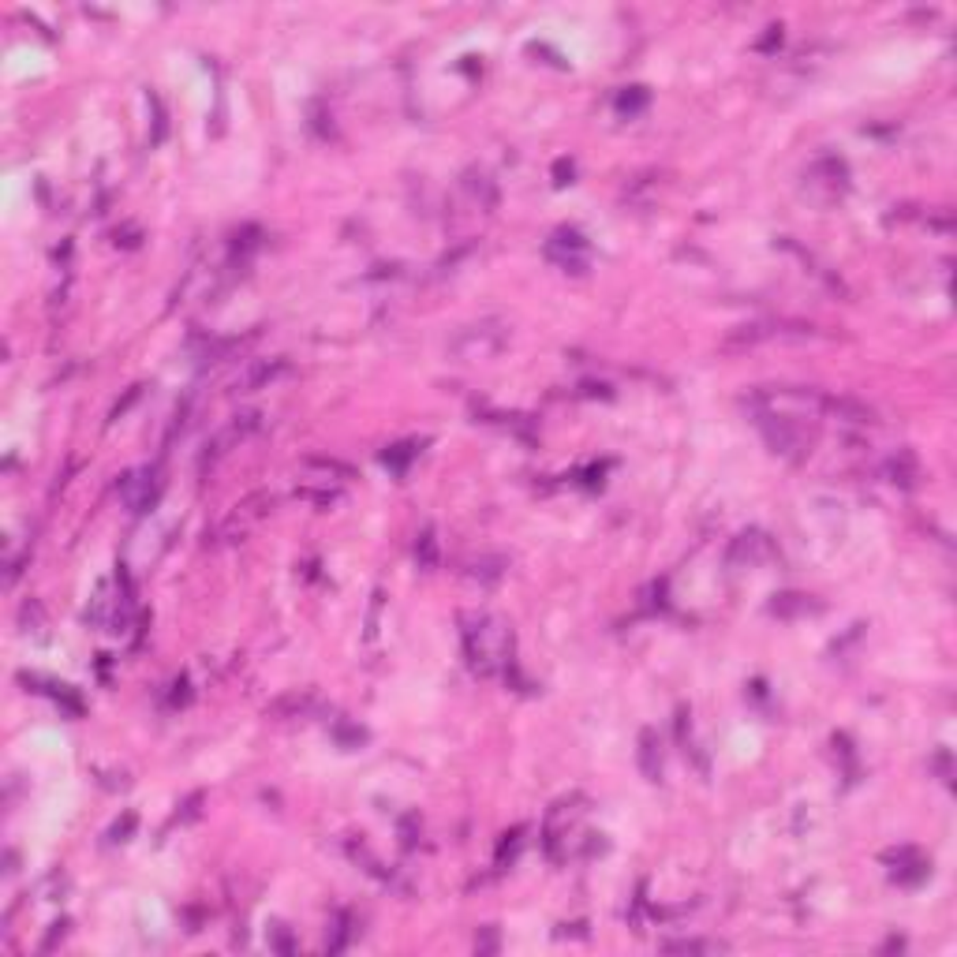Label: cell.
I'll list each match as a JSON object with an SVG mask.
<instances>
[{
    "label": "cell",
    "instance_id": "cell-1",
    "mask_svg": "<svg viewBox=\"0 0 957 957\" xmlns=\"http://www.w3.org/2000/svg\"><path fill=\"white\" fill-rule=\"evenodd\" d=\"M464 654L479 677L513 670V625L498 613H464Z\"/></svg>",
    "mask_w": 957,
    "mask_h": 957
},
{
    "label": "cell",
    "instance_id": "cell-2",
    "mask_svg": "<svg viewBox=\"0 0 957 957\" xmlns=\"http://www.w3.org/2000/svg\"><path fill=\"white\" fill-rule=\"evenodd\" d=\"M273 513V494L269 491H254L244 501L232 505V513L221 520V527L214 531V543H244L254 527H259L266 517Z\"/></svg>",
    "mask_w": 957,
    "mask_h": 957
},
{
    "label": "cell",
    "instance_id": "cell-3",
    "mask_svg": "<svg viewBox=\"0 0 957 957\" xmlns=\"http://www.w3.org/2000/svg\"><path fill=\"white\" fill-rule=\"evenodd\" d=\"M505 326L498 322H479V326H464L453 340H449V352L460 359V363H483V359H494L501 348H505Z\"/></svg>",
    "mask_w": 957,
    "mask_h": 957
},
{
    "label": "cell",
    "instance_id": "cell-4",
    "mask_svg": "<svg viewBox=\"0 0 957 957\" xmlns=\"http://www.w3.org/2000/svg\"><path fill=\"white\" fill-rule=\"evenodd\" d=\"M116 494L132 513H150L161 498V479L154 467H132V472H124L116 479Z\"/></svg>",
    "mask_w": 957,
    "mask_h": 957
},
{
    "label": "cell",
    "instance_id": "cell-5",
    "mask_svg": "<svg viewBox=\"0 0 957 957\" xmlns=\"http://www.w3.org/2000/svg\"><path fill=\"white\" fill-rule=\"evenodd\" d=\"M546 259L554 262L558 269H565V273H587V266H591V247H587V240L580 236V232H572V228H558L554 236L546 240Z\"/></svg>",
    "mask_w": 957,
    "mask_h": 957
},
{
    "label": "cell",
    "instance_id": "cell-6",
    "mask_svg": "<svg viewBox=\"0 0 957 957\" xmlns=\"http://www.w3.org/2000/svg\"><path fill=\"white\" fill-rule=\"evenodd\" d=\"M259 427H262V415H259V412H244V415H236V419H232V423H228V427H225V431H221L214 441L206 445L202 464H214V460H221L228 449H236V445H240V441H247V438H251L254 431H259Z\"/></svg>",
    "mask_w": 957,
    "mask_h": 957
},
{
    "label": "cell",
    "instance_id": "cell-7",
    "mask_svg": "<svg viewBox=\"0 0 957 957\" xmlns=\"http://www.w3.org/2000/svg\"><path fill=\"white\" fill-rule=\"evenodd\" d=\"M288 374V363L285 359H251V363L232 378V393H259V389H269L278 378Z\"/></svg>",
    "mask_w": 957,
    "mask_h": 957
},
{
    "label": "cell",
    "instance_id": "cell-8",
    "mask_svg": "<svg viewBox=\"0 0 957 957\" xmlns=\"http://www.w3.org/2000/svg\"><path fill=\"white\" fill-rule=\"evenodd\" d=\"M804 180H807V184H804V187H807V195H812L816 187H826V191H823V202H834V199L842 195V191L849 187V168H845L838 158H819L812 168H807V176H804Z\"/></svg>",
    "mask_w": 957,
    "mask_h": 957
},
{
    "label": "cell",
    "instance_id": "cell-9",
    "mask_svg": "<svg viewBox=\"0 0 957 957\" xmlns=\"http://www.w3.org/2000/svg\"><path fill=\"white\" fill-rule=\"evenodd\" d=\"M771 554V539L763 535V531H740V535L733 539V546H730V568H737V565H756L759 558H767Z\"/></svg>",
    "mask_w": 957,
    "mask_h": 957
},
{
    "label": "cell",
    "instance_id": "cell-10",
    "mask_svg": "<svg viewBox=\"0 0 957 957\" xmlns=\"http://www.w3.org/2000/svg\"><path fill=\"white\" fill-rule=\"evenodd\" d=\"M883 475L894 483V486H905V491H912V486L920 483V460L912 457V449H898L894 457L883 464Z\"/></svg>",
    "mask_w": 957,
    "mask_h": 957
},
{
    "label": "cell",
    "instance_id": "cell-11",
    "mask_svg": "<svg viewBox=\"0 0 957 957\" xmlns=\"http://www.w3.org/2000/svg\"><path fill=\"white\" fill-rule=\"evenodd\" d=\"M823 408L831 412V415H838L842 423H849V427H867V423L876 419L867 404H860L853 397H823Z\"/></svg>",
    "mask_w": 957,
    "mask_h": 957
},
{
    "label": "cell",
    "instance_id": "cell-12",
    "mask_svg": "<svg viewBox=\"0 0 957 957\" xmlns=\"http://www.w3.org/2000/svg\"><path fill=\"white\" fill-rule=\"evenodd\" d=\"M300 467H303V472H307L314 483H322V486L352 479V467H348V464H340V460H329V457H307Z\"/></svg>",
    "mask_w": 957,
    "mask_h": 957
},
{
    "label": "cell",
    "instance_id": "cell-13",
    "mask_svg": "<svg viewBox=\"0 0 957 957\" xmlns=\"http://www.w3.org/2000/svg\"><path fill=\"white\" fill-rule=\"evenodd\" d=\"M819 602H812V594H800V591H785V594H774L771 602V613L774 618H807V613H816Z\"/></svg>",
    "mask_w": 957,
    "mask_h": 957
},
{
    "label": "cell",
    "instance_id": "cell-14",
    "mask_svg": "<svg viewBox=\"0 0 957 957\" xmlns=\"http://www.w3.org/2000/svg\"><path fill=\"white\" fill-rule=\"evenodd\" d=\"M640 771L647 782H658L662 778V744H658V733L654 730H644L640 733Z\"/></svg>",
    "mask_w": 957,
    "mask_h": 957
},
{
    "label": "cell",
    "instance_id": "cell-15",
    "mask_svg": "<svg viewBox=\"0 0 957 957\" xmlns=\"http://www.w3.org/2000/svg\"><path fill=\"white\" fill-rule=\"evenodd\" d=\"M464 191L475 199L479 209H486V214H491V209H498V187H494V180L486 176V173H467L464 176Z\"/></svg>",
    "mask_w": 957,
    "mask_h": 957
},
{
    "label": "cell",
    "instance_id": "cell-16",
    "mask_svg": "<svg viewBox=\"0 0 957 957\" xmlns=\"http://www.w3.org/2000/svg\"><path fill=\"white\" fill-rule=\"evenodd\" d=\"M505 568H508L505 554H483V558H475L472 565H467V577L479 580V584H494V580L505 577Z\"/></svg>",
    "mask_w": 957,
    "mask_h": 957
},
{
    "label": "cell",
    "instance_id": "cell-17",
    "mask_svg": "<svg viewBox=\"0 0 957 957\" xmlns=\"http://www.w3.org/2000/svg\"><path fill=\"white\" fill-rule=\"evenodd\" d=\"M438 561H441V554H438V531L434 527H423L419 535H415V565L423 572H434Z\"/></svg>",
    "mask_w": 957,
    "mask_h": 957
},
{
    "label": "cell",
    "instance_id": "cell-18",
    "mask_svg": "<svg viewBox=\"0 0 957 957\" xmlns=\"http://www.w3.org/2000/svg\"><path fill=\"white\" fill-rule=\"evenodd\" d=\"M647 101H651L647 87H628V90H621V94H618V101H613V109H618V116H640V113L647 109Z\"/></svg>",
    "mask_w": 957,
    "mask_h": 957
},
{
    "label": "cell",
    "instance_id": "cell-19",
    "mask_svg": "<svg viewBox=\"0 0 957 957\" xmlns=\"http://www.w3.org/2000/svg\"><path fill=\"white\" fill-rule=\"evenodd\" d=\"M415 449H419V445H412V441H400V445H393V449H386V453H381V464H386V467H393L397 475H404V467H408V464L415 460Z\"/></svg>",
    "mask_w": 957,
    "mask_h": 957
},
{
    "label": "cell",
    "instance_id": "cell-20",
    "mask_svg": "<svg viewBox=\"0 0 957 957\" xmlns=\"http://www.w3.org/2000/svg\"><path fill=\"white\" fill-rule=\"evenodd\" d=\"M307 707H311V696H300V692H292V696L278 699V704L269 707V714H273V718H288V714H303Z\"/></svg>",
    "mask_w": 957,
    "mask_h": 957
},
{
    "label": "cell",
    "instance_id": "cell-21",
    "mask_svg": "<svg viewBox=\"0 0 957 957\" xmlns=\"http://www.w3.org/2000/svg\"><path fill=\"white\" fill-rule=\"evenodd\" d=\"M670 953H718L722 943H699V939H685V943H666Z\"/></svg>",
    "mask_w": 957,
    "mask_h": 957
},
{
    "label": "cell",
    "instance_id": "cell-22",
    "mask_svg": "<svg viewBox=\"0 0 957 957\" xmlns=\"http://www.w3.org/2000/svg\"><path fill=\"white\" fill-rule=\"evenodd\" d=\"M19 621H23V632H41V625H46V613H41L38 602H27L23 610H19Z\"/></svg>",
    "mask_w": 957,
    "mask_h": 957
},
{
    "label": "cell",
    "instance_id": "cell-23",
    "mask_svg": "<svg viewBox=\"0 0 957 957\" xmlns=\"http://www.w3.org/2000/svg\"><path fill=\"white\" fill-rule=\"evenodd\" d=\"M333 733H337V740L345 744V748H355V744H363V740H367V730H359V726H345V722H337V726H333Z\"/></svg>",
    "mask_w": 957,
    "mask_h": 957
},
{
    "label": "cell",
    "instance_id": "cell-24",
    "mask_svg": "<svg viewBox=\"0 0 957 957\" xmlns=\"http://www.w3.org/2000/svg\"><path fill=\"white\" fill-rule=\"evenodd\" d=\"M273 950H281V953H292V939H288V935H285V927H281V924L273 927Z\"/></svg>",
    "mask_w": 957,
    "mask_h": 957
},
{
    "label": "cell",
    "instance_id": "cell-25",
    "mask_svg": "<svg viewBox=\"0 0 957 957\" xmlns=\"http://www.w3.org/2000/svg\"><path fill=\"white\" fill-rule=\"evenodd\" d=\"M64 931H68V920H60V924H53V931H49V939L41 943V950H53L56 946V939H64Z\"/></svg>",
    "mask_w": 957,
    "mask_h": 957
},
{
    "label": "cell",
    "instance_id": "cell-26",
    "mask_svg": "<svg viewBox=\"0 0 957 957\" xmlns=\"http://www.w3.org/2000/svg\"><path fill=\"white\" fill-rule=\"evenodd\" d=\"M554 173H558V180H554V184H558V187H565V184L572 180V161H558V168H554Z\"/></svg>",
    "mask_w": 957,
    "mask_h": 957
},
{
    "label": "cell",
    "instance_id": "cell-27",
    "mask_svg": "<svg viewBox=\"0 0 957 957\" xmlns=\"http://www.w3.org/2000/svg\"><path fill=\"white\" fill-rule=\"evenodd\" d=\"M494 946H498V939H494V931H486V939L479 943V950H483V953H491Z\"/></svg>",
    "mask_w": 957,
    "mask_h": 957
}]
</instances>
